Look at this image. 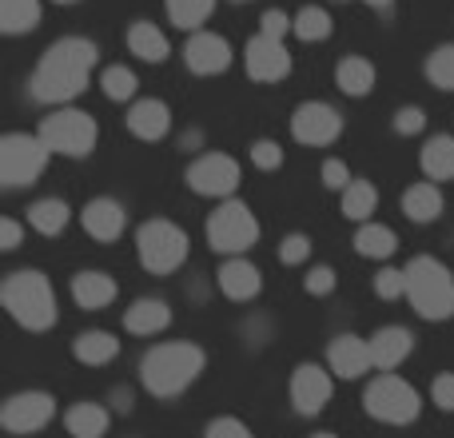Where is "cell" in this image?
Instances as JSON below:
<instances>
[{
  "label": "cell",
  "mask_w": 454,
  "mask_h": 438,
  "mask_svg": "<svg viewBox=\"0 0 454 438\" xmlns=\"http://www.w3.org/2000/svg\"><path fill=\"white\" fill-rule=\"evenodd\" d=\"M251 164L263 168V172H275L283 164V148L275 140H255L251 144Z\"/></svg>",
  "instance_id": "cell-39"
},
{
  "label": "cell",
  "mask_w": 454,
  "mask_h": 438,
  "mask_svg": "<svg viewBox=\"0 0 454 438\" xmlns=\"http://www.w3.org/2000/svg\"><path fill=\"white\" fill-rule=\"evenodd\" d=\"M323 184H327L331 192H347V188H351V172H347L343 160H327V164H323Z\"/></svg>",
  "instance_id": "cell-43"
},
{
  "label": "cell",
  "mask_w": 454,
  "mask_h": 438,
  "mask_svg": "<svg viewBox=\"0 0 454 438\" xmlns=\"http://www.w3.org/2000/svg\"><path fill=\"white\" fill-rule=\"evenodd\" d=\"M28 223L40 235H60L68 227V204L64 199H40V204L28 207Z\"/></svg>",
  "instance_id": "cell-31"
},
{
  "label": "cell",
  "mask_w": 454,
  "mask_h": 438,
  "mask_svg": "<svg viewBox=\"0 0 454 438\" xmlns=\"http://www.w3.org/2000/svg\"><path fill=\"white\" fill-rule=\"evenodd\" d=\"M295 36L299 40H307V44H315V40H327L331 36V16H327V8H319V4H307V8H299L295 12Z\"/></svg>",
  "instance_id": "cell-32"
},
{
  "label": "cell",
  "mask_w": 454,
  "mask_h": 438,
  "mask_svg": "<svg viewBox=\"0 0 454 438\" xmlns=\"http://www.w3.org/2000/svg\"><path fill=\"white\" fill-rule=\"evenodd\" d=\"M303 287H307V295H331L335 291V267H311L307 271V279H303Z\"/></svg>",
  "instance_id": "cell-40"
},
{
  "label": "cell",
  "mask_w": 454,
  "mask_h": 438,
  "mask_svg": "<svg viewBox=\"0 0 454 438\" xmlns=\"http://www.w3.org/2000/svg\"><path fill=\"white\" fill-rule=\"evenodd\" d=\"M40 24V0H0V32L24 36Z\"/></svg>",
  "instance_id": "cell-28"
},
{
  "label": "cell",
  "mask_w": 454,
  "mask_h": 438,
  "mask_svg": "<svg viewBox=\"0 0 454 438\" xmlns=\"http://www.w3.org/2000/svg\"><path fill=\"white\" fill-rule=\"evenodd\" d=\"M259 239V219L251 212L247 204H239V199H227L212 212L207 219V243H212V251H220V255H243L247 247H255Z\"/></svg>",
  "instance_id": "cell-8"
},
{
  "label": "cell",
  "mask_w": 454,
  "mask_h": 438,
  "mask_svg": "<svg viewBox=\"0 0 454 438\" xmlns=\"http://www.w3.org/2000/svg\"><path fill=\"white\" fill-rule=\"evenodd\" d=\"M168 128H172V112L164 100H136L128 108V132L140 140H164Z\"/></svg>",
  "instance_id": "cell-19"
},
{
  "label": "cell",
  "mask_w": 454,
  "mask_h": 438,
  "mask_svg": "<svg viewBox=\"0 0 454 438\" xmlns=\"http://www.w3.org/2000/svg\"><path fill=\"white\" fill-rule=\"evenodd\" d=\"M48 156H52V152H48V144L40 140V136L8 132L4 140H0V184H4L8 192L36 184V176L44 172Z\"/></svg>",
  "instance_id": "cell-5"
},
{
  "label": "cell",
  "mask_w": 454,
  "mask_h": 438,
  "mask_svg": "<svg viewBox=\"0 0 454 438\" xmlns=\"http://www.w3.org/2000/svg\"><path fill=\"white\" fill-rule=\"evenodd\" d=\"M204 438H255V434H251L247 426L239 423V418L223 415V418H212V423H207V434Z\"/></svg>",
  "instance_id": "cell-41"
},
{
  "label": "cell",
  "mask_w": 454,
  "mask_h": 438,
  "mask_svg": "<svg viewBox=\"0 0 454 438\" xmlns=\"http://www.w3.org/2000/svg\"><path fill=\"white\" fill-rule=\"evenodd\" d=\"M136 247H140V263L152 275H168L188 259V235L172 219H148L136 235Z\"/></svg>",
  "instance_id": "cell-9"
},
{
  "label": "cell",
  "mask_w": 454,
  "mask_h": 438,
  "mask_svg": "<svg viewBox=\"0 0 454 438\" xmlns=\"http://www.w3.org/2000/svg\"><path fill=\"white\" fill-rule=\"evenodd\" d=\"M72 299H76L84 311H104V307L116 299V279L104 271H80L72 279Z\"/></svg>",
  "instance_id": "cell-21"
},
{
  "label": "cell",
  "mask_w": 454,
  "mask_h": 438,
  "mask_svg": "<svg viewBox=\"0 0 454 438\" xmlns=\"http://www.w3.org/2000/svg\"><path fill=\"white\" fill-rule=\"evenodd\" d=\"M188 188L200 192V196H231L239 188V164L223 152H207L188 168Z\"/></svg>",
  "instance_id": "cell-12"
},
{
  "label": "cell",
  "mask_w": 454,
  "mask_h": 438,
  "mask_svg": "<svg viewBox=\"0 0 454 438\" xmlns=\"http://www.w3.org/2000/svg\"><path fill=\"white\" fill-rule=\"evenodd\" d=\"M423 172L431 180H454V140L450 136H434L423 148Z\"/></svg>",
  "instance_id": "cell-30"
},
{
  "label": "cell",
  "mask_w": 454,
  "mask_h": 438,
  "mask_svg": "<svg viewBox=\"0 0 454 438\" xmlns=\"http://www.w3.org/2000/svg\"><path fill=\"white\" fill-rule=\"evenodd\" d=\"M20 223H16V219H0V247L4 251H16L20 247Z\"/></svg>",
  "instance_id": "cell-46"
},
{
  "label": "cell",
  "mask_w": 454,
  "mask_h": 438,
  "mask_svg": "<svg viewBox=\"0 0 454 438\" xmlns=\"http://www.w3.org/2000/svg\"><path fill=\"white\" fill-rule=\"evenodd\" d=\"M220 291L227 299H235V303H247V299H255L263 291V275H259L255 263L235 255L220 267Z\"/></svg>",
  "instance_id": "cell-18"
},
{
  "label": "cell",
  "mask_w": 454,
  "mask_h": 438,
  "mask_svg": "<svg viewBox=\"0 0 454 438\" xmlns=\"http://www.w3.org/2000/svg\"><path fill=\"white\" fill-rule=\"evenodd\" d=\"M80 223H84V231L92 235V239L112 243V239H120V235H124L128 215H124V207H120L116 199L100 196V199H92V204L80 212Z\"/></svg>",
  "instance_id": "cell-17"
},
{
  "label": "cell",
  "mask_w": 454,
  "mask_h": 438,
  "mask_svg": "<svg viewBox=\"0 0 454 438\" xmlns=\"http://www.w3.org/2000/svg\"><path fill=\"white\" fill-rule=\"evenodd\" d=\"M100 88H104V96L108 100H128V96H136V72H128L124 64H112V68H104V76H100Z\"/></svg>",
  "instance_id": "cell-36"
},
{
  "label": "cell",
  "mask_w": 454,
  "mask_h": 438,
  "mask_svg": "<svg viewBox=\"0 0 454 438\" xmlns=\"http://www.w3.org/2000/svg\"><path fill=\"white\" fill-rule=\"evenodd\" d=\"M72 351H76V359L84 367H104V363H112L120 355V339L112 331H84Z\"/></svg>",
  "instance_id": "cell-25"
},
{
  "label": "cell",
  "mask_w": 454,
  "mask_h": 438,
  "mask_svg": "<svg viewBox=\"0 0 454 438\" xmlns=\"http://www.w3.org/2000/svg\"><path fill=\"white\" fill-rule=\"evenodd\" d=\"M287 24H295V20H287V16H283L279 8H271V12H263V36L283 40V32H287Z\"/></svg>",
  "instance_id": "cell-45"
},
{
  "label": "cell",
  "mask_w": 454,
  "mask_h": 438,
  "mask_svg": "<svg viewBox=\"0 0 454 438\" xmlns=\"http://www.w3.org/2000/svg\"><path fill=\"white\" fill-rule=\"evenodd\" d=\"M431 403H434L439 411H450V415H454V375H439V379H434Z\"/></svg>",
  "instance_id": "cell-44"
},
{
  "label": "cell",
  "mask_w": 454,
  "mask_h": 438,
  "mask_svg": "<svg viewBox=\"0 0 454 438\" xmlns=\"http://www.w3.org/2000/svg\"><path fill=\"white\" fill-rule=\"evenodd\" d=\"M56 415V399L44 391H20L12 395V399L4 403V411H0V426H4L8 434H32L40 431V426H48Z\"/></svg>",
  "instance_id": "cell-10"
},
{
  "label": "cell",
  "mask_w": 454,
  "mask_h": 438,
  "mask_svg": "<svg viewBox=\"0 0 454 438\" xmlns=\"http://www.w3.org/2000/svg\"><path fill=\"white\" fill-rule=\"evenodd\" d=\"M331 395H335V387H331L327 371H319L315 363L295 367V375H291V403H295L299 415H319L331 403Z\"/></svg>",
  "instance_id": "cell-14"
},
{
  "label": "cell",
  "mask_w": 454,
  "mask_h": 438,
  "mask_svg": "<svg viewBox=\"0 0 454 438\" xmlns=\"http://www.w3.org/2000/svg\"><path fill=\"white\" fill-rule=\"evenodd\" d=\"M327 367L335 371L339 379H363L371 367H375V355H371V339L359 335H339L327 351Z\"/></svg>",
  "instance_id": "cell-16"
},
{
  "label": "cell",
  "mask_w": 454,
  "mask_h": 438,
  "mask_svg": "<svg viewBox=\"0 0 454 438\" xmlns=\"http://www.w3.org/2000/svg\"><path fill=\"white\" fill-rule=\"evenodd\" d=\"M243 64H247V76L259 80V84H275L291 72V52L283 48V40L275 36H251L247 48H243Z\"/></svg>",
  "instance_id": "cell-13"
},
{
  "label": "cell",
  "mask_w": 454,
  "mask_h": 438,
  "mask_svg": "<svg viewBox=\"0 0 454 438\" xmlns=\"http://www.w3.org/2000/svg\"><path fill=\"white\" fill-rule=\"evenodd\" d=\"M363 407H367V415L379 418V423L407 426V423H415V418H419L423 399H419V391L407 383V379L379 375L375 383L367 387V395H363Z\"/></svg>",
  "instance_id": "cell-6"
},
{
  "label": "cell",
  "mask_w": 454,
  "mask_h": 438,
  "mask_svg": "<svg viewBox=\"0 0 454 438\" xmlns=\"http://www.w3.org/2000/svg\"><path fill=\"white\" fill-rule=\"evenodd\" d=\"M56 4H72V0H56Z\"/></svg>",
  "instance_id": "cell-50"
},
{
  "label": "cell",
  "mask_w": 454,
  "mask_h": 438,
  "mask_svg": "<svg viewBox=\"0 0 454 438\" xmlns=\"http://www.w3.org/2000/svg\"><path fill=\"white\" fill-rule=\"evenodd\" d=\"M407 299L423 319L442 323L454 315V275L447 263H439L434 255H419L407 267Z\"/></svg>",
  "instance_id": "cell-4"
},
{
  "label": "cell",
  "mask_w": 454,
  "mask_h": 438,
  "mask_svg": "<svg viewBox=\"0 0 454 438\" xmlns=\"http://www.w3.org/2000/svg\"><path fill=\"white\" fill-rule=\"evenodd\" d=\"M291 132H295V140L307 144V148H323V144L339 140V132H343V116H339L331 104L307 100V104H299L295 116H291Z\"/></svg>",
  "instance_id": "cell-11"
},
{
  "label": "cell",
  "mask_w": 454,
  "mask_h": 438,
  "mask_svg": "<svg viewBox=\"0 0 454 438\" xmlns=\"http://www.w3.org/2000/svg\"><path fill=\"white\" fill-rule=\"evenodd\" d=\"M116 411H124V415H128V411H132V395L116 391Z\"/></svg>",
  "instance_id": "cell-47"
},
{
  "label": "cell",
  "mask_w": 454,
  "mask_h": 438,
  "mask_svg": "<svg viewBox=\"0 0 454 438\" xmlns=\"http://www.w3.org/2000/svg\"><path fill=\"white\" fill-rule=\"evenodd\" d=\"M96 136H100L96 120L80 108H60L52 116H44V124H40V140L48 144V152L72 160H84L96 148Z\"/></svg>",
  "instance_id": "cell-7"
},
{
  "label": "cell",
  "mask_w": 454,
  "mask_h": 438,
  "mask_svg": "<svg viewBox=\"0 0 454 438\" xmlns=\"http://www.w3.org/2000/svg\"><path fill=\"white\" fill-rule=\"evenodd\" d=\"M411 351H415V339H411L407 327H379L371 335V355H375L379 371H395Z\"/></svg>",
  "instance_id": "cell-20"
},
{
  "label": "cell",
  "mask_w": 454,
  "mask_h": 438,
  "mask_svg": "<svg viewBox=\"0 0 454 438\" xmlns=\"http://www.w3.org/2000/svg\"><path fill=\"white\" fill-rule=\"evenodd\" d=\"M375 295H383V299L407 295V271H399V267H383V271L375 275Z\"/></svg>",
  "instance_id": "cell-37"
},
{
  "label": "cell",
  "mask_w": 454,
  "mask_h": 438,
  "mask_svg": "<svg viewBox=\"0 0 454 438\" xmlns=\"http://www.w3.org/2000/svg\"><path fill=\"white\" fill-rule=\"evenodd\" d=\"M64 423H68L72 438H104L108 434V426H112V415L100 407V403H76Z\"/></svg>",
  "instance_id": "cell-23"
},
{
  "label": "cell",
  "mask_w": 454,
  "mask_h": 438,
  "mask_svg": "<svg viewBox=\"0 0 454 438\" xmlns=\"http://www.w3.org/2000/svg\"><path fill=\"white\" fill-rule=\"evenodd\" d=\"M427 128V112L423 108H399L395 112V132L399 136H415Z\"/></svg>",
  "instance_id": "cell-42"
},
{
  "label": "cell",
  "mask_w": 454,
  "mask_h": 438,
  "mask_svg": "<svg viewBox=\"0 0 454 438\" xmlns=\"http://www.w3.org/2000/svg\"><path fill=\"white\" fill-rule=\"evenodd\" d=\"M311 255V239H307L303 231H291V235H283V243H279V259L283 263H303V259Z\"/></svg>",
  "instance_id": "cell-38"
},
{
  "label": "cell",
  "mask_w": 454,
  "mask_h": 438,
  "mask_svg": "<svg viewBox=\"0 0 454 438\" xmlns=\"http://www.w3.org/2000/svg\"><path fill=\"white\" fill-rule=\"evenodd\" d=\"M0 299H4L8 315L28 331H48L56 323V295L44 271H32V267L28 271H12L4 279V287H0Z\"/></svg>",
  "instance_id": "cell-3"
},
{
  "label": "cell",
  "mask_w": 454,
  "mask_h": 438,
  "mask_svg": "<svg viewBox=\"0 0 454 438\" xmlns=\"http://www.w3.org/2000/svg\"><path fill=\"white\" fill-rule=\"evenodd\" d=\"M184 60L196 76H215V72H227V64H231V44L215 32H196L184 44Z\"/></svg>",
  "instance_id": "cell-15"
},
{
  "label": "cell",
  "mask_w": 454,
  "mask_h": 438,
  "mask_svg": "<svg viewBox=\"0 0 454 438\" xmlns=\"http://www.w3.org/2000/svg\"><path fill=\"white\" fill-rule=\"evenodd\" d=\"M375 204H379V192H375V184H367V180H351V188L343 192V215L347 219H367L375 212Z\"/></svg>",
  "instance_id": "cell-33"
},
{
  "label": "cell",
  "mask_w": 454,
  "mask_h": 438,
  "mask_svg": "<svg viewBox=\"0 0 454 438\" xmlns=\"http://www.w3.org/2000/svg\"><path fill=\"white\" fill-rule=\"evenodd\" d=\"M335 84L343 96H367L375 88V64L363 60V56H347L335 68Z\"/></svg>",
  "instance_id": "cell-26"
},
{
  "label": "cell",
  "mask_w": 454,
  "mask_h": 438,
  "mask_svg": "<svg viewBox=\"0 0 454 438\" xmlns=\"http://www.w3.org/2000/svg\"><path fill=\"white\" fill-rule=\"evenodd\" d=\"M96 44L84 36H64L40 56L32 72V96L44 104H68L88 88V76L96 68Z\"/></svg>",
  "instance_id": "cell-1"
},
{
  "label": "cell",
  "mask_w": 454,
  "mask_h": 438,
  "mask_svg": "<svg viewBox=\"0 0 454 438\" xmlns=\"http://www.w3.org/2000/svg\"><path fill=\"white\" fill-rule=\"evenodd\" d=\"M215 0H168V16L176 28H200L212 16Z\"/></svg>",
  "instance_id": "cell-34"
},
{
  "label": "cell",
  "mask_w": 454,
  "mask_h": 438,
  "mask_svg": "<svg viewBox=\"0 0 454 438\" xmlns=\"http://www.w3.org/2000/svg\"><path fill=\"white\" fill-rule=\"evenodd\" d=\"M355 247H359V255H367V259H387V255H395V247H399V235L383 223H363L359 235H355Z\"/></svg>",
  "instance_id": "cell-29"
},
{
  "label": "cell",
  "mask_w": 454,
  "mask_h": 438,
  "mask_svg": "<svg viewBox=\"0 0 454 438\" xmlns=\"http://www.w3.org/2000/svg\"><path fill=\"white\" fill-rule=\"evenodd\" d=\"M442 212V192L434 184H415V188L403 192V215L411 223H431Z\"/></svg>",
  "instance_id": "cell-24"
},
{
  "label": "cell",
  "mask_w": 454,
  "mask_h": 438,
  "mask_svg": "<svg viewBox=\"0 0 454 438\" xmlns=\"http://www.w3.org/2000/svg\"><path fill=\"white\" fill-rule=\"evenodd\" d=\"M204 363H207V355L196 343H160L144 355L140 379L156 399H176V395H184L204 375Z\"/></svg>",
  "instance_id": "cell-2"
},
{
  "label": "cell",
  "mask_w": 454,
  "mask_h": 438,
  "mask_svg": "<svg viewBox=\"0 0 454 438\" xmlns=\"http://www.w3.org/2000/svg\"><path fill=\"white\" fill-rule=\"evenodd\" d=\"M427 76H431L434 88H442V92H454V44L434 48L431 60H427Z\"/></svg>",
  "instance_id": "cell-35"
},
{
  "label": "cell",
  "mask_w": 454,
  "mask_h": 438,
  "mask_svg": "<svg viewBox=\"0 0 454 438\" xmlns=\"http://www.w3.org/2000/svg\"><path fill=\"white\" fill-rule=\"evenodd\" d=\"M168 323H172V307L164 299H136L124 315V327L132 335H160Z\"/></svg>",
  "instance_id": "cell-22"
},
{
  "label": "cell",
  "mask_w": 454,
  "mask_h": 438,
  "mask_svg": "<svg viewBox=\"0 0 454 438\" xmlns=\"http://www.w3.org/2000/svg\"><path fill=\"white\" fill-rule=\"evenodd\" d=\"M311 438H339V434H311Z\"/></svg>",
  "instance_id": "cell-49"
},
{
  "label": "cell",
  "mask_w": 454,
  "mask_h": 438,
  "mask_svg": "<svg viewBox=\"0 0 454 438\" xmlns=\"http://www.w3.org/2000/svg\"><path fill=\"white\" fill-rule=\"evenodd\" d=\"M128 48H132L140 60H148V64H164L168 60V36L148 20H140V24L128 28Z\"/></svg>",
  "instance_id": "cell-27"
},
{
  "label": "cell",
  "mask_w": 454,
  "mask_h": 438,
  "mask_svg": "<svg viewBox=\"0 0 454 438\" xmlns=\"http://www.w3.org/2000/svg\"><path fill=\"white\" fill-rule=\"evenodd\" d=\"M363 4H375V8H387V4H391V0H363Z\"/></svg>",
  "instance_id": "cell-48"
}]
</instances>
